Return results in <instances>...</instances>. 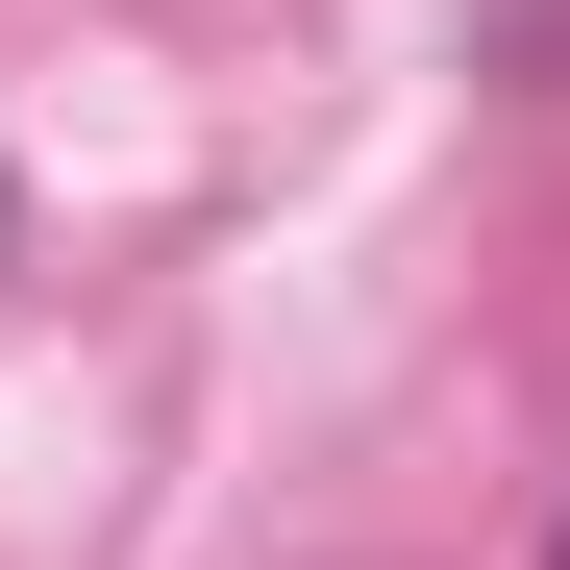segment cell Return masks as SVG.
I'll return each mask as SVG.
<instances>
[{
    "label": "cell",
    "instance_id": "cell-1",
    "mask_svg": "<svg viewBox=\"0 0 570 570\" xmlns=\"http://www.w3.org/2000/svg\"><path fill=\"white\" fill-rule=\"evenodd\" d=\"M546 570H570V546H546Z\"/></svg>",
    "mask_w": 570,
    "mask_h": 570
}]
</instances>
